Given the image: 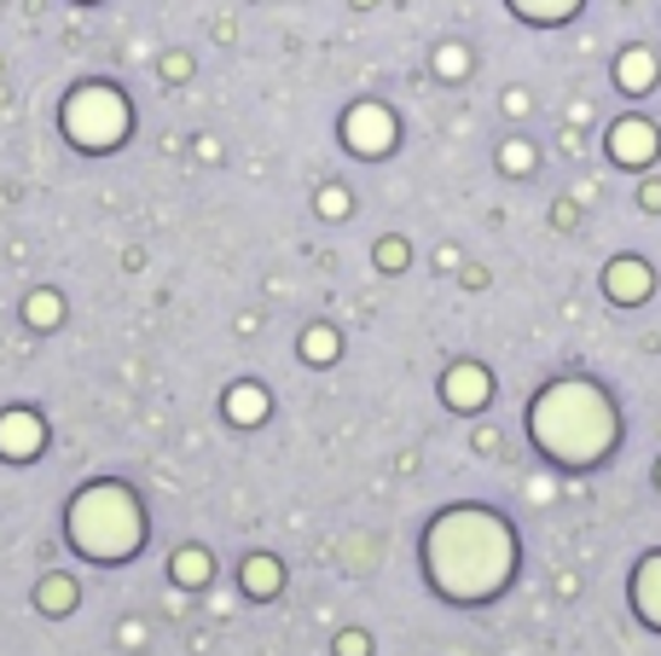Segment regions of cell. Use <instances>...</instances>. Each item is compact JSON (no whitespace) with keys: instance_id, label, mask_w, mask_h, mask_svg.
Masks as SVG:
<instances>
[{"instance_id":"obj_23","label":"cell","mask_w":661,"mask_h":656,"mask_svg":"<svg viewBox=\"0 0 661 656\" xmlns=\"http://www.w3.org/2000/svg\"><path fill=\"white\" fill-rule=\"evenodd\" d=\"M337 656H371V640H366V633H343V640H337Z\"/></svg>"},{"instance_id":"obj_14","label":"cell","mask_w":661,"mask_h":656,"mask_svg":"<svg viewBox=\"0 0 661 656\" xmlns=\"http://www.w3.org/2000/svg\"><path fill=\"white\" fill-rule=\"evenodd\" d=\"M279 581H284V569H279L273 558H250V564H244V587H250L256 599H267V592H279Z\"/></svg>"},{"instance_id":"obj_7","label":"cell","mask_w":661,"mask_h":656,"mask_svg":"<svg viewBox=\"0 0 661 656\" xmlns=\"http://www.w3.org/2000/svg\"><path fill=\"white\" fill-rule=\"evenodd\" d=\"M604 297L615 302V309H638V302L656 297V268L645 256H615L604 268Z\"/></svg>"},{"instance_id":"obj_1","label":"cell","mask_w":661,"mask_h":656,"mask_svg":"<svg viewBox=\"0 0 661 656\" xmlns=\"http://www.w3.org/2000/svg\"><path fill=\"white\" fill-rule=\"evenodd\" d=\"M424 576L447 604H493L516 576V529L493 505H447L424 529Z\"/></svg>"},{"instance_id":"obj_24","label":"cell","mask_w":661,"mask_h":656,"mask_svg":"<svg viewBox=\"0 0 661 656\" xmlns=\"http://www.w3.org/2000/svg\"><path fill=\"white\" fill-rule=\"evenodd\" d=\"M638 210L661 215V180H645V187H638Z\"/></svg>"},{"instance_id":"obj_20","label":"cell","mask_w":661,"mask_h":656,"mask_svg":"<svg viewBox=\"0 0 661 656\" xmlns=\"http://www.w3.org/2000/svg\"><path fill=\"white\" fill-rule=\"evenodd\" d=\"M378 268H389V274L406 268V244H401V238H383V244H378Z\"/></svg>"},{"instance_id":"obj_3","label":"cell","mask_w":661,"mask_h":656,"mask_svg":"<svg viewBox=\"0 0 661 656\" xmlns=\"http://www.w3.org/2000/svg\"><path fill=\"white\" fill-rule=\"evenodd\" d=\"M70 541L88 558L116 564L146 541V511H139V500L122 482H93L88 494L70 500Z\"/></svg>"},{"instance_id":"obj_4","label":"cell","mask_w":661,"mask_h":656,"mask_svg":"<svg viewBox=\"0 0 661 656\" xmlns=\"http://www.w3.org/2000/svg\"><path fill=\"white\" fill-rule=\"evenodd\" d=\"M65 134L76 140V146H88V152L116 146V140L128 134V99H122L116 88H105V81L76 88L65 99Z\"/></svg>"},{"instance_id":"obj_5","label":"cell","mask_w":661,"mask_h":656,"mask_svg":"<svg viewBox=\"0 0 661 656\" xmlns=\"http://www.w3.org/2000/svg\"><path fill=\"white\" fill-rule=\"evenodd\" d=\"M604 152H609L615 169H650V163L661 157V129L650 116H621V122H609Z\"/></svg>"},{"instance_id":"obj_19","label":"cell","mask_w":661,"mask_h":656,"mask_svg":"<svg viewBox=\"0 0 661 656\" xmlns=\"http://www.w3.org/2000/svg\"><path fill=\"white\" fill-rule=\"evenodd\" d=\"M24 314H30V325H53V320H58V297H53V291H35Z\"/></svg>"},{"instance_id":"obj_25","label":"cell","mask_w":661,"mask_h":656,"mask_svg":"<svg viewBox=\"0 0 661 656\" xmlns=\"http://www.w3.org/2000/svg\"><path fill=\"white\" fill-rule=\"evenodd\" d=\"M505 116H528V93H523V88L505 93Z\"/></svg>"},{"instance_id":"obj_2","label":"cell","mask_w":661,"mask_h":656,"mask_svg":"<svg viewBox=\"0 0 661 656\" xmlns=\"http://www.w3.org/2000/svg\"><path fill=\"white\" fill-rule=\"evenodd\" d=\"M528 436L534 447L563 470H597L621 447V413L609 389L592 378H557L528 401Z\"/></svg>"},{"instance_id":"obj_22","label":"cell","mask_w":661,"mask_h":656,"mask_svg":"<svg viewBox=\"0 0 661 656\" xmlns=\"http://www.w3.org/2000/svg\"><path fill=\"white\" fill-rule=\"evenodd\" d=\"M320 210H325V215H348V192H343V187H325V192H320Z\"/></svg>"},{"instance_id":"obj_10","label":"cell","mask_w":661,"mask_h":656,"mask_svg":"<svg viewBox=\"0 0 661 656\" xmlns=\"http://www.w3.org/2000/svg\"><path fill=\"white\" fill-rule=\"evenodd\" d=\"M615 88H621L627 99H645L650 88H656V81H661V65H656V53L650 47H621V53H615Z\"/></svg>"},{"instance_id":"obj_13","label":"cell","mask_w":661,"mask_h":656,"mask_svg":"<svg viewBox=\"0 0 661 656\" xmlns=\"http://www.w3.org/2000/svg\"><path fill=\"white\" fill-rule=\"evenodd\" d=\"M261 413H267V396H261L256 383H238L233 396H226V419H238V424H256Z\"/></svg>"},{"instance_id":"obj_9","label":"cell","mask_w":661,"mask_h":656,"mask_svg":"<svg viewBox=\"0 0 661 656\" xmlns=\"http://www.w3.org/2000/svg\"><path fill=\"white\" fill-rule=\"evenodd\" d=\"M627 604H632V616L645 622L650 633H661V546H656V552H645V558L632 564Z\"/></svg>"},{"instance_id":"obj_26","label":"cell","mask_w":661,"mask_h":656,"mask_svg":"<svg viewBox=\"0 0 661 656\" xmlns=\"http://www.w3.org/2000/svg\"><path fill=\"white\" fill-rule=\"evenodd\" d=\"M656 488H661V459H656Z\"/></svg>"},{"instance_id":"obj_6","label":"cell","mask_w":661,"mask_h":656,"mask_svg":"<svg viewBox=\"0 0 661 656\" xmlns=\"http://www.w3.org/2000/svg\"><path fill=\"white\" fill-rule=\"evenodd\" d=\"M343 140H348V152H360V157H383L395 146V111L378 105V99H360V105L343 116Z\"/></svg>"},{"instance_id":"obj_16","label":"cell","mask_w":661,"mask_h":656,"mask_svg":"<svg viewBox=\"0 0 661 656\" xmlns=\"http://www.w3.org/2000/svg\"><path fill=\"white\" fill-rule=\"evenodd\" d=\"M203 576H210V558H203V552L198 546H186V552H175V581H203Z\"/></svg>"},{"instance_id":"obj_15","label":"cell","mask_w":661,"mask_h":656,"mask_svg":"<svg viewBox=\"0 0 661 656\" xmlns=\"http://www.w3.org/2000/svg\"><path fill=\"white\" fill-rule=\"evenodd\" d=\"M500 169L505 175H534V146H528V140H505V146H500Z\"/></svg>"},{"instance_id":"obj_17","label":"cell","mask_w":661,"mask_h":656,"mask_svg":"<svg viewBox=\"0 0 661 656\" xmlns=\"http://www.w3.org/2000/svg\"><path fill=\"white\" fill-rule=\"evenodd\" d=\"M302 355L307 360H337V332H330V325H314V332L302 337Z\"/></svg>"},{"instance_id":"obj_11","label":"cell","mask_w":661,"mask_h":656,"mask_svg":"<svg viewBox=\"0 0 661 656\" xmlns=\"http://www.w3.org/2000/svg\"><path fill=\"white\" fill-rule=\"evenodd\" d=\"M41 442H47V430H41L35 413H7V419H0V454H7V459L41 454Z\"/></svg>"},{"instance_id":"obj_21","label":"cell","mask_w":661,"mask_h":656,"mask_svg":"<svg viewBox=\"0 0 661 656\" xmlns=\"http://www.w3.org/2000/svg\"><path fill=\"white\" fill-rule=\"evenodd\" d=\"M35 599L47 604V610H70V581H47V587L35 592Z\"/></svg>"},{"instance_id":"obj_18","label":"cell","mask_w":661,"mask_h":656,"mask_svg":"<svg viewBox=\"0 0 661 656\" xmlns=\"http://www.w3.org/2000/svg\"><path fill=\"white\" fill-rule=\"evenodd\" d=\"M436 76H447V81L470 76V53H464V47H452V41H447V47L436 53Z\"/></svg>"},{"instance_id":"obj_12","label":"cell","mask_w":661,"mask_h":656,"mask_svg":"<svg viewBox=\"0 0 661 656\" xmlns=\"http://www.w3.org/2000/svg\"><path fill=\"white\" fill-rule=\"evenodd\" d=\"M505 7L523 18V24H540V30H557V24H569L574 12L586 7V0H505Z\"/></svg>"},{"instance_id":"obj_8","label":"cell","mask_w":661,"mask_h":656,"mask_svg":"<svg viewBox=\"0 0 661 656\" xmlns=\"http://www.w3.org/2000/svg\"><path fill=\"white\" fill-rule=\"evenodd\" d=\"M441 401L452 407V413H482V407L493 401V373L477 360H459V366H447V378H441Z\"/></svg>"}]
</instances>
